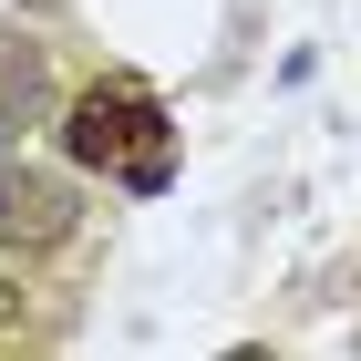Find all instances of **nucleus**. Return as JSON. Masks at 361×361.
Listing matches in <instances>:
<instances>
[{"label":"nucleus","instance_id":"obj_1","mask_svg":"<svg viewBox=\"0 0 361 361\" xmlns=\"http://www.w3.org/2000/svg\"><path fill=\"white\" fill-rule=\"evenodd\" d=\"M73 155L83 166H114L124 186H166V104L135 83V73H114V83H93L83 104H73Z\"/></svg>","mask_w":361,"mask_h":361},{"label":"nucleus","instance_id":"obj_2","mask_svg":"<svg viewBox=\"0 0 361 361\" xmlns=\"http://www.w3.org/2000/svg\"><path fill=\"white\" fill-rule=\"evenodd\" d=\"M73 186L62 176H42V166H11L0 155V248H62L73 238Z\"/></svg>","mask_w":361,"mask_h":361},{"label":"nucleus","instance_id":"obj_3","mask_svg":"<svg viewBox=\"0 0 361 361\" xmlns=\"http://www.w3.org/2000/svg\"><path fill=\"white\" fill-rule=\"evenodd\" d=\"M21 11H52V0H21Z\"/></svg>","mask_w":361,"mask_h":361}]
</instances>
